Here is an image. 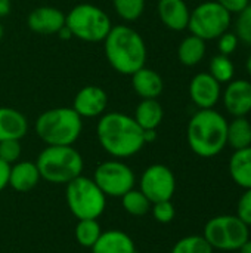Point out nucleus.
<instances>
[{
	"mask_svg": "<svg viewBox=\"0 0 251 253\" xmlns=\"http://www.w3.org/2000/svg\"><path fill=\"white\" fill-rule=\"evenodd\" d=\"M96 136L102 150L118 160L136 156L146 145L143 129L132 116L118 111L101 116L96 126Z\"/></svg>",
	"mask_w": 251,
	"mask_h": 253,
	"instance_id": "f257e3e1",
	"label": "nucleus"
},
{
	"mask_svg": "<svg viewBox=\"0 0 251 253\" xmlns=\"http://www.w3.org/2000/svg\"><path fill=\"white\" fill-rule=\"evenodd\" d=\"M104 52L111 68L123 76H132L146 64L143 37L126 24L112 25L104 40Z\"/></svg>",
	"mask_w": 251,
	"mask_h": 253,
	"instance_id": "f03ea898",
	"label": "nucleus"
},
{
	"mask_svg": "<svg viewBox=\"0 0 251 253\" xmlns=\"http://www.w3.org/2000/svg\"><path fill=\"white\" fill-rule=\"evenodd\" d=\"M186 139L198 157H216L228 145V120L215 108L198 110L188 123Z\"/></svg>",
	"mask_w": 251,
	"mask_h": 253,
	"instance_id": "7ed1b4c3",
	"label": "nucleus"
},
{
	"mask_svg": "<svg viewBox=\"0 0 251 253\" xmlns=\"http://www.w3.org/2000/svg\"><path fill=\"white\" fill-rule=\"evenodd\" d=\"M34 129L46 145H74L81 135L83 119L72 107H55L37 117Z\"/></svg>",
	"mask_w": 251,
	"mask_h": 253,
	"instance_id": "20e7f679",
	"label": "nucleus"
},
{
	"mask_svg": "<svg viewBox=\"0 0 251 253\" xmlns=\"http://www.w3.org/2000/svg\"><path fill=\"white\" fill-rule=\"evenodd\" d=\"M36 165L41 179L55 185H67L83 175L84 160L72 145H46L38 154Z\"/></svg>",
	"mask_w": 251,
	"mask_h": 253,
	"instance_id": "39448f33",
	"label": "nucleus"
},
{
	"mask_svg": "<svg viewBox=\"0 0 251 253\" xmlns=\"http://www.w3.org/2000/svg\"><path fill=\"white\" fill-rule=\"evenodd\" d=\"M107 196L93 178L80 175L65 185V200L72 216L80 219H98L107 209Z\"/></svg>",
	"mask_w": 251,
	"mask_h": 253,
	"instance_id": "423d86ee",
	"label": "nucleus"
},
{
	"mask_svg": "<svg viewBox=\"0 0 251 253\" xmlns=\"http://www.w3.org/2000/svg\"><path fill=\"white\" fill-rule=\"evenodd\" d=\"M65 25L72 37L87 43L104 42L112 28L108 13L92 3L75 4L65 15Z\"/></svg>",
	"mask_w": 251,
	"mask_h": 253,
	"instance_id": "0eeeda50",
	"label": "nucleus"
},
{
	"mask_svg": "<svg viewBox=\"0 0 251 253\" xmlns=\"http://www.w3.org/2000/svg\"><path fill=\"white\" fill-rule=\"evenodd\" d=\"M203 237L215 251L232 252L250 239V231L237 215H219L207 221Z\"/></svg>",
	"mask_w": 251,
	"mask_h": 253,
	"instance_id": "6e6552de",
	"label": "nucleus"
},
{
	"mask_svg": "<svg viewBox=\"0 0 251 253\" xmlns=\"http://www.w3.org/2000/svg\"><path fill=\"white\" fill-rule=\"evenodd\" d=\"M232 15L216 0L200 3L191 10L188 30L203 40H217L231 27Z\"/></svg>",
	"mask_w": 251,
	"mask_h": 253,
	"instance_id": "1a4fd4ad",
	"label": "nucleus"
},
{
	"mask_svg": "<svg viewBox=\"0 0 251 253\" xmlns=\"http://www.w3.org/2000/svg\"><path fill=\"white\" fill-rule=\"evenodd\" d=\"M92 178L101 191L111 199H120L136 185L133 169L118 159L99 163Z\"/></svg>",
	"mask_w": 251,
	"mask_h": 253,
	"instance_id": "9d476101",
	"label": "nucleus"
},
{
	"mask_svg": "<svg viewBox=\"0 0 251 253\" xmlns=\"http://www.w3.org/2000/svg\"><path fill=\"white\" fill-rule=\"evenodd\" d=\"M139 190L151 203L172 200L176 191V178L173 170L161 163L148 166L139 179Z\"/></svg>",
	"mask_w": 251,
	"mask_h": 253,
	"instance_id": "9b49d317",
	"label": "nucleus"
},
{
	"mask_svg": "<svg viewBox=\"0 0 251 253\" xmlns=\"http://www.w3.org/2000/svg\"><path fill=\"white\" fill-rule=\"evenodd\" d=\"M108 107V95L107 92L95 84H89L81 87L72 102L74 111L81 119H93L101 117L105 114V110Z\"/></svg>",
	"mask_w": 251,
	"mask_h": 253,
	"instance_id": "f8f14e48",
	"label": "nucleus"
},
{
	"mask_svg": "<svg viewBox=\"0 0 251 253\" xmlns=\"http://www.w3.org/2000/svg\"><path fill=\"white\" fill-rule=\"evenodd\" d=\"M189 96L200 110L215 108L222 96L220 83L209 73H198L189 83Z\"/></svg>",
	"mask_w": 251,
	"mask_h": 253,
	"instance_id": "ddd939ff",
	"label": "nucleus"
},
{
	"mask_svg": "<svg viewBox=\"0 0 251 253\" xmlns=\"http://www.w3.org/2000/svg\"><path fill=\"white\" fill-rule=\"evenodd\" d=\"M223 105L232 117H247L251 113V82L237 79L226 84Z\"/></svg>",
	"mask_w": 251,
	"mask_h": 253,
	"instance_id": "4468645a",
	"label": "nucleus"
},
{
	"mask_svg": "<svg viewBox=\"0 0 251 253\" xmlns=\"http://www.w3.org/2000/svg\"><path fill=\"white\" fill-rule=\"evenodd\" d=\"M27 24L33 33L43 36L58 34V31L65 25V15L58 7L40 6L30 12Z\"/></svg>",
	"mask_w": 251,
	"mask_h": 253,
	"instance_id": "2eb2a0df",
	"label": "nucleus"
},
{
	"mask_svg": "<svg viewBox=\"0 0 251 253\" xmlns=\"http://www.w3.org/2000/svg\"><path fill=\"white\" fill-rule=\"evenodd\" d=\"M160 21L172 31H183L188 28L191 10L185 0H158L157 4Z\"/></svg>",
	"mask_w": 251,
	"mask_h": 253,
	"instance_id": "dca6fc26",
	"label": "nucleus"
},
{
	"mask_svg": "<svg viewBox=\"0 0 251 253\" xmlns=\"http://www.w3.org/2000/svg\"><path fill=\"white\" fill-rule=\"evenodd\" d=\"M41 181L38 168L36 162L19 160L10 166L9 173V187L18 193H27L34 190Z\"/></svg>",
	"mask_w": 251,
	"mask_h": 253,
	"instance_id": "f3484780",
	"label": "nucleus"
},
{
	"mask_svg": "<svg viewBox=\"0 0 251 253\" xmlns=\"http://www.w3.org/2000/svg\"><path fill=\"white\" fill-rule=\"evenodd\" d=\"M132 86L136 95L142 99H158L163 93L164 82L163 77L152 68L142 67L132 76Z\"/></svg>",
	"mask_w": 251,
	"mask_h": 253,
	"instance_id": "a211bd4d",
	"label": "nucleus"
},
{
	"mask_svg": "<svg viewBox=\"0 0 251 253\" xmlns=\"http://www.w3.org/2000/svg\"><path fill=\"white\" fill-rule=\"evenodd\" d=\"M90 251L92 253H136V245L127 233L121 230H107L102 231Z\"/></svg>",
	"mask_w": 251,
	"mask_h": 253,
	"instance_id": "6ab92c4d",
	"label": "nucleus"
},
{
	"mask_svg": "<svg viewBox=\"0 0 251 253\" xmlns=\"http://www.w3.org/2000/svg\"><path fill=\"white\" fill-rule=\"evenodd\" d=\"M27 132L28 120L21 111L12 107H0V141H21L27 135Z\"/></svg>",
	"mask_w": 251,
	"mask_h": 253,
	"instance_id": "aec40b11",
	"label": "nucleus"
},
{
	"mask_svg": "<svg viewBox=\"0 0 251 253\" xmlns=\"http://www.w3.org/2000/svg\"><path fill=\"white\" fill-rule=\"evenodd\" d=\"M229 175L232 181L244 188H251V147L235 150L229 159Z\"/></svg>",
	"mask_w": 251,
	"mask_h": 253,
	"instance_id": "412c9836",
	"label": "nucleus"
},
{
	"mask_svg": "<svg viewBox=\"0 0 251 253\" xmlns=\"http://www.w3.org/2000/svg\"><path fill=\"white\" fill-rule=\"evenodd\" d=\"M133 119L143 130L157 129L164 119L163 105L158 99H142L135 110Z\"/></svg>",
	"mask_w": 251,
	"mask_h": 253,
	"instance_id": "4be33fe9",
	"label": "nucleus"
},
{
	"mask_svg": "<svg viewBox=\"0 0 251 253\" xmlns=\"http://www.w3.org/2000/svg\"><path fill=\"white\" fill-rule=\"evenodd\" d=\"M206 52V40L191 34L180 42L178 47V58L185 67H195L204 59Z\"/></svg>",
	"mask_w": 251,
	"mask_h": 253,
	"instance_id": "5701e85b",
	"label": "nucleus"
},
{
	"mask_svg": "<svg viewBox=\"0 0 251 253\" xmlns=\"http://www.w3.org/2000/svg\"><path fill=\"white\" fill-rule=\"evenodd\" d=\"M228 145L235 150L251 147V120L247 117H234L228 122Z\"/></svg>",
	"mask_w": 251,
	"mask_h": 253,
	"instance_id": "b1692460",
	"label": "nucleus"
},
{
	"mask_svg": "<svg viewBox=\"0 0 251 253\" xmlns=\"http://www.w3.org/2000/svg\"><path fill=\"white\" fill-rule=\"evenodd\" d=\"M120 199H121L123 209L130 216H143L151 212L152 203L139 188H132Z\"/></svg>",
	"mask_w": 251,
	"mask_h": 253,
	"instance_id": "393cba45",
	"label": "nucleus"
},
{
	"mask_svg": "<svg viewBox=\"0 0 251 253\" xmlns=\"http://www.w3.org/2000/svg\"><path fill=\"white\" fill-rule=\"evenodd\" d=\"M102 234L101 224L98 219H80L74 230L75 242L86 249H92Z\"/></svg>",
	"mask_w": 251,
	"mask_h": 253,
	"instance_id": "a878e982",
	"label": "nucleus"
},
{
	"mask_svg": "<svg viewBox=\"0 0 251 253\" xmlns=\"http://www.w3.org/2000/svg\"><path fill=\"white\" fill-rule=\"evenodd\" d=\"M209 74L213 76L220 84L222 83H229L231 80H234L235 76V65L231 61L229 56L217 53L212 58L210 64H209Z\"/></svg>",
	"mask_w": 251,
	"mask_h": 253,
	"instance_id": "bb28decb",
	"label": "nucleus"
},
{
	"mask_svg": "<svg viewBox=\"0 0 251 253\" xmlns=\"http://www.w3.org/2000/svg\"><path fill=\"white\" fill-rule=\"evenodd\" d=\"M112 6L118 18L126 22H133L143 15L145 0H112Z\"/></svg>",
	"mask_w": 251,
	"mask_h": 253,
	"instance_id": "cd10ccee",
	"label": "nucleus"
},
{
	"mask_svg": "<svg viewBox=\"0 0 251 253\" xmlns=\"http://www.w3.org/2000/svg\"><path fill=\"white\" fill-rule=\"evenodd\" d=\"M213 248L201 236H186L175 243L170 253H213Z\"/></svg>",
	"mask_w": 251,
	"mask_h": 253,
	"instance_id": "c85d7f7f",
	"label": "nucleus"
},
{
	"mask_svg": "<svg viewBox=\"0 0 251 253\" xmlns=\"http://www.w3.org/2000/svg\"><path fill=\"white\" fill-rule=\"evenodd\" d=\"M235 34L240 39V42H244L246 44L251 46V3L238 13L235 21Z\"/></svg>",
	"mask_w": 251,
	"mask_h": 253,
	"instance_id": "c756f323",
	"label": "nucleus"
},
{
	"mask_svg": "<svg viewBox=\"0 0 251 253\" xmlns=\"http://www.w3.org/2000/svg\"><path fill=\"white\" fill-rule=\"evenodd\" d=\"M22 154V147L21 141L18 139H6L0 141V160H3L7 165H13L19 162Z\"/></svg>",
	"mask_w": 251,
	"mask_h": 253,
	"instance_id": "7c9ffc66",
	"label": "nucleus"
},
{
	"mask_svg": "<svg viewBox=\"0 0 251 253\" xmlns=\"http://www.w3.org/2000/svg\"><path fill=\"white\" fill-rule=\"evenodd\" d=\"M151 213L154 219L160 224H170L175 216H176V209L172 200H164V202H157L152 203L151 206Z\"/></svg>",
	"mask_w": 251,
	"mask_h": 253,
	"instance_id": "2f4dec72",
	"label": "nucleus"
},
{
	"mask_svg": "<svg viewBox=\"0 0 251 253\" xmlns=\"http://www.w3.org/2000/svg\"><path fill=\"white\" fill-rule=\"evenodd\" d=\"M240 44V39L237 37L235 33H231V31H226L223 33L219 39H217V49H219V53L222 55H232L237 47Z\"/></svg>",
	"mask_w": 251,
	"mask_h": 253,
	"instance_id": "473e14b6",
	"label": "nucleus"
},
{
	"mask_svg": "<svg viewBox=\"0 0 251 253\" xmlns=\"http://www.w3.org/2000/svg\"><path fill=\"white\" fill-rule=\"evenodd\" d=\"M237 216L246 224L251 227V188L246 190L238 200L237 205Z\"/></svg>",
	"mask_w": 251,
	"mask_h": 253,
	"instance_id": "72a5a7b5",
	"label": "nucleus"
},
{
	"mask_svg": "<svg viewBox=\"0 0 251 253\" xmlns=\"http://www.w3.org/2000/svg\"><path fill=\"white\" fill-rule=\"evenodd\" d=\"M216 1L223 9H226L231 15H238L251 3L250 0H216Z\"/></svg>",
	"mask_w": 251,
	"mask_h": 253,
	"instance_id": "f704fd0d",
	"label": "nucleus"
},
{
	"mask_svg": "<svg viewBox=\"0 0 251 253\" xmlns=\"http://www.w3.org/2000/svg\"><path fill=\"white\" fill-rule=\"evenodd\" d=\"M9 173H10V165L0 160V193L9 187Z\"/></svg>",
	"mask_w": 251,
	"mask_h": 253,
	"instance_id": "c9c22d12",
	"label": "nucleus"
},
{
	"mask_svg": "<svg viewBox=\"0 0 251 253\" xmlns=\"http://www.w3.org/2000/svg\"><path fill=\"white\" fill-rule=\"evenodd\" d=\"M12 10V1L10 0H0V18H4Z\"/></svg>",
	"mask_w": 251,
	"mask_h": 253,
	"instance_id": "e433bc0d",
	"label": "nucleus"
},
{
	"mask_svg": "<svg viewBox=\"0 0 251 253\" xmlns=\"http://www.w3.org/2000/svg\"><path fill=\"white\" fill-rule=\"evenodd\" d=\"M143 139L145 144H151L157 139V129H149V130H143Z\"/></svg>",
	"mask_w": 251,
	"mask_h": 253,
	"instance_id": "4c0bfd02",
	"label": "nucleus"
},
{
	"mask_svg": "<svg viewBox=\"0 0 251 253\" xmlns=\"http://www.w3.org/2000/svg\"><path fill=\"white\" fill-rule=\"evenodd\" d=\"M58 36H59L61 40H70V39L72 37V34H71V31L68 30L67 25H64V27L58 31Z\"/></svg>",
	"mask_w": 251,
	"mask_h": 253,
	"instance_id": "58836bf2",
	"label": "nucleus"
},
{
	"mask_svg": "<svg viewBox=\"0 0 251 253\" xmlns=\"http://www.w3.org/2000/svg\"><path fill=\"white\" fill-rule=\"evenodd\" d=\"M238 253H251V240L249 239L240 249H238Z\"/></svg>",
	"mask_w": 251,
	"mask_h": 253,
	"instance_id": "ea45409f",
	"label": "nucleus"
},
{
	"mask_svg": "<svg viewBox=\"0 0 251 253\" xmlns=\"http://www.w3.org/2000/svg\"><path fill=\"white\" fill-rule=\"evenodd\" d=\"M246 68H247V71H249V74L251 76V55L249 56V59H247V62H246Z\"/></svg>",
	"mask_w": 251,
	"mask_h": 253,
	"instance_id": "a19ab883",
	"label": "nucleus"
},
{
	"mask_svg": "<svg viewBox=\"0 0 251 253\" xmlns=\"http://www.w3.org/2000/svg\"><path fill=\"white\" fill-rule=\"evenodd\" d=\"M3 31H4V30H3V25L0 24V40H1V37H3Z\"/></svg>",
	"mask_w": 251,
	"mask_h": 253,
	"instance_id": "79ce46f5",
	"label": "nucleus"
}]
</instances>
